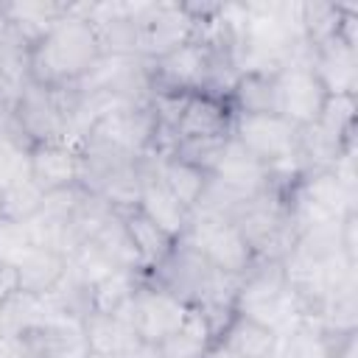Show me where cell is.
<instances>
[{"instance_id": "obj_1", "label": "cell", "mask_w": 358, "mask_h": 358, "mask_svg": "<svg viewBox=\"0 0 358 358\" xmlns=\"http://www.w3.org/2000/svg\"><path fill=\"white\" fill-rule=\"evenodd\" d=\"M101 56V42L92 25L73 11V3H67V14L59 20V25L31 48L28 76L34 84L48 90L70 87L78 84Z\"/></svg>"}, {"instance_id": "obj_2", "label": "cell", "mask_w": 358, "mask_h": 358, "mask_svg": "<svg viewBox=\"0 0 358 358\" xmlns=\"http://www.w3.org/2000/svg\"><path fill=\"white\" fill-rule=\"evenodd\" d=\"M235 310L249 319H257L260 324L271 327L277 336H282L299 324L302 310L285 285L282 260L255 257L249 263V268L238 277Z\"/></svg>"}, {"instance_id": "obj_3", "label": "cell", "mask_w": 358, "mask_h": 358, "mask_svg": "<svg viewBox=\"0 0 358 358\" xmlns=\"http://www.w3.org/2000/svg\"><path fill=\"white\" fill-rule=\"evenodd\" d=\"M282 204L302 232L308 227L336 224L344 215L358 213V193L347 190L333 171H305L285 187Z\"/></svg>"}, {"instance_id": "obj_4", "label": "cell", "mask_w": 358, "mask_h": 358, "mask_svg": "<svg viewBox=\"0 0 358 358\" xmlns=\"http://www.w3.org/2000/svg\"><path fill=\"white\" fill-rule=\"evenodd\" d=\"M179 241H187L193 249H199L207 263L224 274L241 277L249 263L255 260L246 238L229 218H215V215H199L190 213V224Z\"/></svg>"}, {"instance_id": "obj_5", "label": "cell", "mask_w": 358, "mask_h": 358, "mask_svg": "<svg viewBox=\"0 0 358 358\" xmlns=\"http://www.w3.org/2000/svg\"><path fill=\"white\" fill-rule=\"evenodd\" d=\"M215 274H218V268H213L207 263V257L199 249H193L187 241H176L162 263L143 271L145 282H151L159 291L176 296L187 308H193L207 294Z\"/></svg>"}, {"instance_id": "obj_6", "label": "cell", "mask_w": 358, "mask_h": 358, "mask_svg": "<svg viewBox=\"0 0 358 358\" xmlns=\"http://www.w3.org/2000/svg\"><path fill=\"white\" fill-rule=\"evenodd\" d=\"M134 22H137V56L148 62L193 42V34H196V25L182 3L137 0Z\"/></svg>"}, {"instance_id": "obj_7", "label": "cell", "mask_w": 358, "mask_h": 358, "mask_svg": "<svg viewBox=\"0 0 358 358\" xmlns=\"http://www.w3.org/2000/svg\"><path fill=\"white\" fill-rule=\"evenodd\" d=\"M296 131L282 115H235L232 140H238L263 165H280L296 154Z\"/></svg>"}, {"instance_id": "obj_8", "label": "cell", "mask_w": 358, "mask_h": 358, "mask_svg": "<svg viewBox=\"0 0 358 358\" xmlns=\"http://www.w3.org/2000/svg\"><path fill=\"white\" fill-rule=\"evenodd\" d=\"M157 120L148 103H123L106 112L90 131L87 137H95L129 157H143L151 154Z\"/></svg>"}, {"instance_id": "obj_9", "label": "cell", "mask_w": 358, "mask_h": 358, "mask_svg": "<svg viewBox=\"0 0 358 358\" xmlns=\"http://www.w3.org/2000/svg\"><path fill=\"white\" fill-rule=\"evenodd\" d=\"M187 313H190V308L185 302H179L176 296L145 282V277H143V282L131 299V308H129L137 338L151 341V344H162L168 336H173L182 327V322L187 319Z\"/></svg>"}, {"instance_id": "obj_10", "label": "cell", "mask_w": 358, "mask_h": 358, "mask_svg": "<svg viewBox=\"0 0 358 358\" xmlns=\"http://www.w3.org/2000/svg\"><path fill=\"white\" fill-rule=\"evenodd\" d=\"M14 123L28 145L64 140V115L53 90L28 81L14 98Z\"/></svg>"}, {"instance_id": "obj_11", "label": "cell", "mask_w": 358, "mask_h": 358, "mask_svg": "<svg viewBox=\"0 0 358 358\" xmlns=\"http://www.w3.org/2000/svg\"><path fill=\"white\" fill-rule=\"evenodd\" d=\"M235 109L229 98L215 92H187L179 120L176 140H227L232 137Z\"/></svg>"}, {"instance_id": "obj_12", "label": "cell", "mask_w": 358, "mask_h": 358, "mask_svg": "<svg viewBox=\"0 0 358 358\" xmlns=\"http://www.w3.org/2000/svg\"><path fill=\"white\" fill-rule=\"evenodd\" d=\"M324 101H327V90L322 87V81L310 67L288 64L277 73V106L280 115L294 126L316 123Z\"/></svg>"}, {"instance_id": "obj_13", "label": "cell", "mask_w": 358, "mask_h": 358, "mask_svg": "<svg viewBox=\"0 0 358 358\" xmlns=\"http://www.w3.org/2000/svg\"><path fill=\"white\" fill-rule=\"evenodd\" d=\"M28 176L45 190H62L78 185L81 176V154L76 145L59 140V143H39L28 151Z\"/></svg>"}, {"instance_id": "obj_14", "label": "cell", "mask_w": 358, "mask_h": 358, "mask_svg": "<svg viewBox=\"0 0 358 358\" xmlns=\"http://www.w3.org/2000/svg\"><path fill=\"white\" fill-rule=\"evenodd\" d=\"M310 67L327 95H358V48H350L333 36L313 45Z\"/></svg>"}, {"instance_id": "obj_15", "label": "cell", "mask_w": 358, "mask_h": 358, "mask_svg": "<svg viewBox=\"0 0 358 358\" xmlns=\"http://www.w3.org/2000/svg\"><path fill=\"white\" fill-rule=\"evenodd\" d=\"M0 6L8 28L28 48L39 45L67 14V3L59 0H3Z\"/></svg>"}, {"instance_id": "obj_16", "label": "cell", "mask_w": 358, "mask_h": 358, "mask_svg": "<svg viewBox=\"0 0 358 358\" xmlns=\"http://www.w3.org/2000/svg\"><path fill=\"white\" fill-rule=\"evenodd\" d=\"M25 338H28V358H87L90 355L84 322L78 319L50 316L36 333Z\"/></svg>"}, {"instance_id": "obj_17", "label": "cell", "mask_w": 358, "mask_h": 358, "mask_svg": "<svg viewBox=\"0 0 358 358\" xmlns=\"http://www.w3.org/2000/svg\"><path fill=\"white\" fill-rule=\"evenodd\" d=\"M213 176L224 185L235 187L243 196H260L268 190V165H263L257 157H252L238 140H227L224 151L213 168Z\"/></svg>"}, {"instance_id": "obj_18", "label": "cell", "mask_w": 358, "mask_h": 358, "mask_svg": "<svg viewBox=\"0 0 358 358\" xmlns=\"http://www.w3.org/2000/svg\"><path fill=\"white\" fill-rule=\"evenodd\" d=\"M235 115H280L277 106V73L274 70H241L229 90Z\"/></svg>"}, {"instance_id": "obj_19", "label": "cell", "mask_w": 358, "mask_h": 358, "mask_svg": "<svg viewBox=\"0 0 358 358\" xmlns=\"http://www.w3.org/2000/svg\"><path fill=\"white\" fill-rule=\"evenodd\" d=\"M84 336H87L90 352H103V355H126L140 341L134 333L129 310L126 313L92 310L84 319Z\"/></svg>"}, {"instance_id": "obj_20", "label": "cell", "mask_w": 358, "mask_h": 358, "mask_svg": "<svg viewBox=\"0 0 358 358\" xmlns=\"http://www.w3.org/2000/svg\"><path fill=\"white\" fill-rule=\"evenodd\" d=\"M137 207L173 241H179L190 224V210L157 179V173L143 185V193L137 199Z\"/></svg>"}, {"instance_id": "obj_21", "label": "cell", "mask_w": 358, "mask_h": 358, "mask_svg": "<svg viewBox=\"0 0 358 358\" xmlns=\"http://www.w3.org/2000/svg\"><path fill=\"white\" fill-rule=\"evenodd\" d=\"M117 215H120V221H123V227H126V232H129V238H131L145 271L168 257V252L173 249L176 241L168 232H162L137 204L134 207H120Z\"/></svg>"}, {"instance_id": "obj_22", "label": "cell", "mask_w": 358, "mask_h": 358, "mask_svg": "<svg viewBox=\"0 0 358 358\" xmlns=\"http://www.w3.org/2000/svg\"><path fill=\"white\" fill-rule=\"evenodd\" d=\"M17 271V291L45 296L48 291L56 288V282L67 271V255L48 249V246H34L28 257L14 268Z\"/></svg>"}, {"instance_id": "obj_23", "label": "cell", "mask_w": 358, "mask_h": 358, "mask_svg": "<svg viewBox=\"0 0 358 358\" xmlns=\"http://www.w3.org/2000/svg\"><path fill=\"white\" fill-rule=\"evenodd\" d=\"M277 333L257 319L235 313L229 324L221 330L218 341H224L238 358H274L277 355Z\"/></svg>"}, {"instance_id": "obj_24", "label": "cell", "mask_w": 358, "mask_h": 358, "mask_svg": "<svg viewBox=\"0 0 358 358\" xmlns=\"http://www.w3.org/2000/svg\"><path fill=\"white\" fill-rule=\"evenodd\" d=\"M53 313L48 310L42 296L25 294V291H11L0 302V330L14 333V336H31L36 333Z\"/></svg>"}, {"instance_id": "obj_25", "label": "cell", "mask_w": 358, "mask_h": 358, "mask_svg": "<svg viewBox=\"0 0 358 358\" xmlns=\"http://www.w3.org/2000/svg\"><path fill=\"white\" fill-rule=\"evenodd\" d=\"M90 243L112 263V268L145 271L143 268V260H140V255H137V249H134V243H131V238H129V232H126V227H123V221L117 215V210L95 229V235L90 238Z\"/></svg>"}, {"instance_id": "obj_26", "label": "cell", "mask_w": 358, "mask_h": 358, "mask_svg": "<svg viewBox=\"0 0 358 358\" xmlns=\"http://www.w3.org/2000/svg\"><path fill=\"white\" fill-rule=\"evenodd\" d=\"M143 282V271H129V268H115L106 277H101L92 288V310L101 313H126L131 308V299Z\"/></svg>"}, {"instance_id": "obj_27", "label": "cell", "mask_w": 358, "mask_h": 358, "mask_svg": "<svg viewBox=\"0 0 358 358\" xmlns=\"http://www.w3.org/2000/svg\"><path fill=\"white\" fill-rule=\"evenodd\" d=\"M207 176H210V173H204L201 168H196V165H190V162H185V159H179V157H173V154L157 157V179H159L187 210H193V204L199 201V196H201V190H204V185H207Z\"/></svg>"}, {"instance_id": "obj_28", "label": "cell", "mask_w": 358, "mask_h": 358, "mask_svg": "<svg viewBox=\"0 0 358 358\" xmlns=\"http://www.w3.org/2000/svg\"><path fill=\"white\" fill-rule=\"evenodd\" d=\"M42 299H45V305H48V310H50L53 316H64V319H78V322H84V319L92 313L90 285H87L76 271H70V266H67L64 277L56 282V288L48 291Z\"/></svg>"}, {"instance_id": "obj_29", "label": "cell", "mask_w": 358, "mask_h": 358, "mask_svg": "<svg viewBox=\"0 0 358 358\" xmlns=\"http://www.w3.org/2000/svg\"><path fill=\"white\" fill-rule=\"evenodd\" d=\"M274 358H330L322 341V316L302 313L299 324L277 338Z\"/></svg>"}, {"instance_id": "obj_30", "label": "cell", "mask_w": 358, "mask_h": 358, "mask_svg": "<svg viewBox=\"0 0 358 358\" xmlns=\"http://www.w3.org/2000/svg\"><path fill=\"white\" fill-rule=\"evenodd\" d=\"M338 143H358V95H327L316 120Z\"/></svg>"}, {"instance_id": "obj_31", "label": "cell", "mask_w": 358, "mask_h": 358, "mask_svg": "<svg viewBox=\"0 0 358 358\" xmlns=\"http://www.w3.org/2000/svg\"><path fill=\"white\" fill-rule=\"evenodd\" d=\"M344 17L341 3H319V0H302L299 3V28L302 39L310 45H322L336 36L338 22Z\"/></svg>"}, {"instance_id": "obj_32", "label": "cell", "mask_w": 358, "mask_h": 358, "mask_svg": "<svg viewBox=\"0 0 358 358\" xmlns=\"http://www.w3.org/2000/svg\"><path fill=\"white\" fill-rule=\"evenodd\" d=\"M210 341H213V333H210L204 316L190 308L182 327L173 336H168L159 347H162L165 358H201L204 350L210 347Z\"/></svg>"}, {"instance_id": "obj_33", "label": "cell", "mask_w": 358, "mask_h": 358, "mask_svg": "<svg viewBox=\"0 0 358 358\" xmlns=\"http://www.w3.org/2000/svg\"><path fill=\"white\" fill-rule=\"evenodd\" d=\"M45 201V190L28 176L0 190V218L11 221H31Z\"/></svg>"}, {"instance_id": "obj_34", "label": "cell", "mask_w": 358, "mask_h": 358, "mask_svg": "<svg viewBox=\"0 0 358 358\" xmlns=\"http://www.w3.org/2000/svg\"><path fill=\"white\" fill-rule=\"evenodd\" d=\"M34 246H36V238L28 221L0 218V266L17 268Z\"/></svg>"}, {"instance_id": "obj_35", "label": "cell", "mask_w": 358, "mask_h": 358, "mask_svg": "<svg viewBox=\"0 0 358 358\" xmlns=\"http://www.w3.org/2000/svg\"><path fill=\"white\" fill-rule=\"evenodd\" d=\"M227 140H176L171 154L185 159V162H190V165H196V168H201L204 173H213Z\"/></svg>"}, {"instance_id": "obj_36", "label": "cell", "mask_w": 358, "mask_h": 358, "mask_svg": "<svg viewBox=\"0 0 358 358\" xmlns=\"http://www.w3.org/2000/svg\"><path fill=\"white\" fill-rule=\"evenodd\" d=\"M28 145L0 137V190L20 179H28Z\"/></svg>"}, {"instance_id": "obj_37", "label": "cell", "mask_w": 358, "mask_h": 358, "mask_svg": "<svg viewBox=\"0 0 358 358\" xmlns=\"http://www.w3.org/2000/svg\"><path fill=\"white\" fill-rule=\"evenodd\" d=\"M0 358H28V338L0 330Z\"/></svg>"}, {"instance_id": "obj_38", "label": "cell", "mask_w": 358, "mask_h": 358, "mask_svg": "<svg viewBox=\"0 0 358 358\" xmlns=\"http://www.w3.org/2000/svg\"><path fill=\"white\" fill-rule=\"evenodd\" d=\"M123 358H165L162 347L159 344H151V341H137Z\"/></svg>"}, {"instance_id": "obj_39", "label": "cell", "mask_w": 358, "mask_h": 358, "mask_svg": "<svg viewBox=\"0 0 358 358\" xmlns=\"http://www.w3.org/2000/svg\"><path fill=\"white\" fill-rule=\"evenodd\" d=\"M11 291H17V271L8 268V266H0V302H3Z\"/></svg>"}, {"instance_id": "obj_40", "label": "cell", "mask_w": 358, "mask_h": 358, "mask_svg": "<svg viewBox=\"0 0 358 358\" xmlns=\"http://www.w3.org/2000/svg\"><path fill=\"white\" fill-rule=\"evenodd\" d=\"M201 358H238V355H235V352H232V350H229L224 341L213 338V341H210V347L204 350V355H201Z\"/></svg>"}, {"instance_id": "obj_41", "label": "cell", "mask_w": 358, "mask_h": 358, "mask_svg": "<svg viewBox=\"0 0 358 358\" xmlns=\"http://www.w3.org/2000/svg\"><path fill=\"white\" fill-rule=\"evenodd\" d=\"M8 31V22H6V14H3V6H0V36Z\"/></svg>"}, {"instance_id": "obj_42", "label": "cell", "mask_w": 358, "mask_h": 358, "mask_svg": "<svg viewBox=\"0 0 358 358\" xmlns=\"http://www.w3.org/2000/svg\"><path fill=\"white\" fill-rule=\"evenodd\" d=\"M87 358H123V355H103V352H90Z\"/></svg>"}]
</instances>
